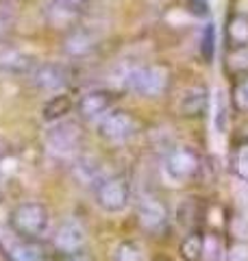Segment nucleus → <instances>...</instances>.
<instances>
[{"instance_id": "obj_1", "label": "nucleus", "mask_w": 248, "mask_h": 261, "mask_svg": "<svg viewBox=\"0 0 248 261\" xmlns=\"http://www.w3.org/2000/svg\"><path fill=\"white\" fill-rule=\"evenodd\" d=\"M48 226H51V211L39 200L20 202L9 214L11 233L22 240H31V242L41 240L48 233Z\"/></svg>"}, {"instance_id": "obj_2", "label": "nucleus", "mask_w": 248, "mask_h": 261, "mask_svg": "<svg viewBox=\"0 0 248 261\" xmlns=\"http://www.w3.org/2000/svg\"><path fill=\"white\" fill-rule=\"evenodd\" d=\"M124 85H127L129 92L146 98L161 96L170 85V70L161 63L137 65V68L129 70V74L124 76Z\"/></svg>"}, {"instance_id": "obj_3", "label": "nucleus", "mask_w": 248, "mask_h": 261, "mask_svg": "<svg viewBox=\"0 0 248 261\" xmlns=\"http://www.w3.org/2000/svg\"><path fill=\"white\" fill-rule=\"evenodd\" d=\"M96 205L107 214H120L129 207L131 200V185L122 174H113L101 178L94 187Z\"/></svg>"}, {"instance_id": "obj_4", "label": "nucleus", "mask_w": 248, "mask_h": 261, "mask_svg": "<svg viewBox=\"0 0 248 261\" xmlns=\"http://www.w3.org/2000/svg\"><path fill=\"white\" fill-rule=\"evenodd\" d=\"M137 133V120L124 109H109L98 122V135L107 142H127Z\"/></svg>"}, {"instance_id": "obj_5", "label": "nucleus", "mask_w": 248, "mask_h": 261, "mask_svg": "<svg viewBox=\"0 0 248 261\" xmlns=\"http://www.w3.org/2000/svg\"><path fill=\"white\" fill-rule=\"evenodd\" d=\"M198 168H201L198 154L192 148H187V146H177V148H172L163 161L165 174H168V178L175 183H185L189 178H194Z\"/></svg>"}, {"instance_id": "obj_6", "label": "nucleus", "mask_w": 248, "mask_h": 261, "mask_svg": "<svg viewBox=\"0 0 248 261\" xmlns=\"http://www.w3.org/2000/svg\"><path fill=\"white\" fill-rule=\"evenodd\" d=\"M85 240H87V235H85V228L81 226V222H77V220H63L53 235V248L57 255L72 257V255L83 252Z\"/></svg>"}, {"instance_id": "obj_7", "label": "nucleus", "mask_w": 248, "mask_h": 261, "mask_svg": "<svg viewBox=\"0 0 248 261\" xmlns=\"http://www.w3.org/2000/svg\"><path fill=\"white\" fill-rule=\"evenodd\" d=\"M70 68L63 63H39L33 68L31 79L41 92H63L70 85Z\"/></svg>"}, {"instance_id": "obj_8", "label": "nucleus", "mask_w": 248, "mask_h": 261, "mask_svg": "<svg viewBox=\"0 0 248 261\" xmlns=\"http://www.w3.org/2000/svg\"><path fill=\"white\" fill-rule=\"evenodd\" d=\"M115 94L109 89H92V92L83 94L77 102V111L85 120H101L109 109H113Z\"/></svg>"}, {"instance_id": "obj_9", "label": "nucleus", "mask_w": 248, "mask_h": 261, "mask_svg": "<svg viewBox=\"0 0 248 261\" xmlns=\"http://www.w3.org/2000/svg\"><path fill=\"white\" fill-rule=\"evenodd\" d=\"M137 220H139V224H142V228H146V231H151V233H157L168 222V209H165L161 200L153 198V196H146L137 205Z\"/></svg>"}, {"instance_id": "obj_10", "label": "nucleus", "mask_w": 248, "mask_h": 261, "mask_svg": "<svg viewBox=\"0 0 248 261\" xmlns=\"http://www.w3.org/2000/svg\"><path fill=\"white\" fill-rule=\"evenodd\" d=\"M44 18H46V24H48L51 29L68 33V31H72L74 27H79L83 15H81L79 11L70 9V7H65V5H61V3H57V0H51V3L46 5Z\"/></svg>"}, {"instance_id": "obj_11", "label": "nucleus", "mask_w": 248, "mask_h": 261, "mask_svg": "<svg viewBox=\"0 0 248 261\" xmlns=\"http://www.w3.org/2000/svg\"><path fill=\"white\" fill-rule=\"evenodd\" d=\"M98 46V35L94 31H89L85 27H74L72 31L65 33V44L63 50L70 57H85Z\"/></svg>"}, {"instance_id": "obj_12", "label": "nucleus", "mask_w": 248, "mask_h": 261, "mask_svg": "<svg viewBox=\"0 0 248 261\" xmlns=\"http://www.w3.org/2000/svg\"><path fill=\"white\" fill-rule=\"evenodd\" d=\"M35 65L37 63L33 61V57H29L22 50L7 48V50L0 53V72L7 76H31Z\"/></svg>"}, {"instance_id": "obj_13", "label": "nucleus", "mask_w": 248, "mask_h": 261, "mask_svg": "<svg viewBox=\"0 0 248 261\" xmlns=\"http://www.w3.org/2000/svg\"><path fill=\"white\" fill-rule=\"evenodd\" d=\"M48 144H51V148L57 152H70L74 148H79L81 128L74 124V122L59 120V126H55L51 133H48Z\"/></svg>"}, {"instance_id": "obj_14", "label": "nucleus", "mask_w": 248, "mask_h": 261, "mask_svg": "<svg viewBox=\"0 0 248 261\" xmlns=\"http://www.w3.org/2000/svg\"><path fill=\"white\" fill-rule=\"evenodd\" d=\"M207 100H209V96H207V87L192 85L179 96L177 109H179L181 116H185V118H198V116H203L205 113Z\"/></svg>"}, {"instance_id": "obj_15", "label": "nucleus", "mask_w": 248, "mask_h": 261, "mask_svg": "<svg viewBox=\"0 0 248 261\" xmlns=\"http://www.w3.org/2000/svg\"><path fill=\"white\" fill-rule=\"evenodd\" d=\"M0 250H3L7 261H41V255L35 248V242L22 240L18 235L13 240L0 242Z\"/></svg>"}, {"instance_id": "obj_16", "label": "nucleus", "mask_w": 248, "mask_h": 261, "mask_svg": "<svg viewBox=\"0 0 248 261\" xmlns=\"http://www.w3.org/2000/svg\"><path fill=\"white\" fill-rule=\"evenodd\" d=\"M225 37L231 48L235 50H244L248 48V15L242 11H235L229 15L225 24Z\"/></svg>"}, {"instance_id": "obj_17", "label": "nucleus", "mask_w": 248, "mask_h": 261, "mask_svg": "<svg viewBox=\"0 0 248 261\" xmlns=\"http://www.w3.org/2000/svg\"><path fill=\"white\" fill-rule=\"evenodd\" d=\"M74 107H77V102L72 100V96H70V94L57 92L55 96L48 98V102L44 105V109H41V118L53 124V122L63 120Z\"/></svg>"}, {"instance_id": "obj_18", "label": "nucleus", "mask_w": 248, "mask_h": 261, "mask_svg": "<svg viewBox=\"0 0 248 261\" xmlns=\"http://www.w3.org/2000/svg\"><path fill=\"white\" fill-rule=\"evenodd\" d=\"M181 257L185 261H201L205 257V238L198 233H189L181 242Z\"/></svg>"}, {"instance_id": "obj_19", "label": "nucleus", "mask_w": 248, "mask_h": 261, "mask_svg": "<svg viewBox=\"0 0 248 261\" xmlns=\"http://www.w3.org/2000/svg\"><path fill=\"white\" fill-rule=\"evenodd\" d=\"M113 259L115 261H146V255L137 242L127 240V242H120L118 246H115Z\"/></svg>"}, {"instance_id": "obj_20", "label": "nucleus", "mask_w": 248, "mask_h": 261, "mask_svg": "<svg viewBox=\"0 0 248 261\" xmlns=\"http://www.w3.org/2000/svg\"><path fill=\"white\" fill-rule=\"evenodd\" d=\"M231 168H233V172L242 178V181H248V144H242L233 152V157H231Z\"/></svg>"}, {"instance_id": "obj_21", "label": "nucleus", "mask_w": 248, "mask_h": 261, "mask_svg": "<svg viewBox=\"0 0 248 261\" xmlns=\"http://www.w3.org/2000/svg\"><path fill=\"white\" fill-rule=\"evenodd\" d=\"M231 96H233V102H235V107H237V109L248 111V74L239 76V79L235 81Z\"/></svg>"}, {"instance_id": "obj_22", "label": "nucleus", "mask_w": 248, "mask_h": 261, "mask_svg": "<svg viewBox=\"0 0 248 261\" xmlns=\"http://www.w3.org/2000/svg\"><path fill=\"white\" fill-rule=\"evenodd\" d=\"M201 53L205 57V61H211L213 55H216V29H213V24H207V29L203 31Z\"/></svg>"}, {"instance_id": "obj_23", "label": "nucleus", "mask_w": 248, "mask_h": 261, "mask_svg": "<svg viewBox=\"0 0 248 261\" xmlns=\"http://www.w3.org/2000/svg\"><path fill=\"white\" fill-rule=\"evenodd\" d=\"M227 261H248V246L246 244H233L227 252Z\"/></svg>"}, {"instance_id": "obj_24", "label": "nucleus", "mask_w": 248, "mask_h": 261, "mask_svg": "<svg viewBox=\"0 0 248 261\" xmlns=\"http://www.w3.org/2000/svg\"><path fill=\"white\" fill-rule=\"evenodd\" d=\"M57 3H61V5H65V7H70V9H74V11H79L81 15L87 11V7H89V3L92 0H57Z\"/></svg>"}, {"instance_id": "obj_25", "label": "nucleus", "mask_w": 248, "mask_h": 261, "mask_svg": "<svg viewBox=\"0 0 248 261\" xmlns=\"http://www.w3.org/2000/svg\"><path fill=\"white\" fill-rule=\"evenodd\" d=\"M7 31H9V24H7V20L0 15V42L7 37Z\"/></svg>"}, {"instance_id": "obj_26", "label": "nucleus", "mask_w": 248, "mask_h": 261, "mask_svg": "<svg viewBox=\"0 0 248 261\" xmlns=\"http://www.w3.org/2000/svg\"><path fill=\"white\" fill-rule=\"evenodd\" d=\"M68 261H87V257L83 255V252H79V255H72V257H65Z\"/></svg>"}]
</instances>
